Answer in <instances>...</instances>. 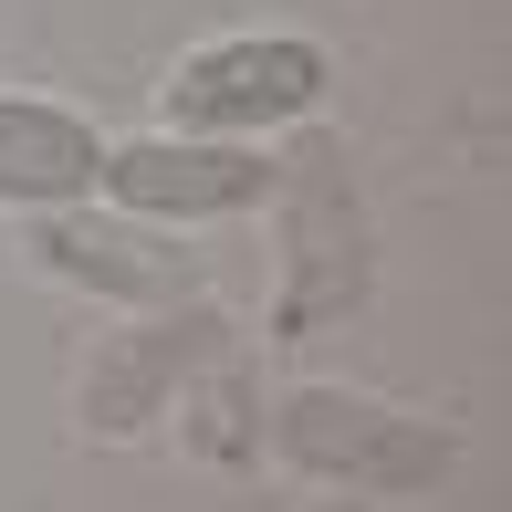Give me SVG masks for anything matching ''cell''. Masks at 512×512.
<instances>
[{
    "instance_id": "obj_1",
    "label": "cell",
    "mask_w": 512,
    "mask_h": 512,
    "mask_svg": "<svg viewBox=\"0 0 512 512\" xmlns=\"http://www.w3.org/2000/svg\"><path fill=\"white\" fill-rule=\"evenodd\" d=\"M262 209H283V283H272V335L283 345H314V335H335V324H356L377 304V220H366L345 136L304 126L272 157Z\"/></svg>"
},
{
    "instance_id": "obj_2",
    "label": "cell",
    "mask_w": 512,
    "mask_h": 512,
    "mask_svg": "<svg viewBox=\"0 0 512 512\" xmlns=\"http://www.w3.org/2000/svg\"><path fill=\"white\" fill-rule=\"evenodd\" d=\"M262 450H283L304 481L345 502H408V492H439V481L460 471V429H439V418H408L387 398H366V387H283V398L262 408Z\"/></svg>"
},
{
    "instance_id": "obj_3",
    "label": "cell",
    "mask_w": 512,
    "mask_h": 512,
    "mask_svg": "<svg viewBox=\"0 0 512 512\" xmlns=\"http://www.w3.org/2000/svg\"><path fill=\"white\" fill-rule=\"evenodd\" d=\"M324 84H335L324 42H304V32H220L199 53H178L157 105H168V136H241V147H262V136L304 126L324 105Z\"/></svg>"
},
{
    "instance_id": "obj_4",
    "label": "cell",
    "mask_w": 512,
    "mask_h": 512,
    "mask_svg": "<svg viewBox=\"0 0 512 512\" xmlns=\"http://www.w3.org/2000/svg\"><path fill=\"white\" fill-rule=\"evenodd\" d=\"M230 345V314L189 293V304H157L136 324H115L95 356L74 366V429L95 439V450H126V439H147L157 418L178 408V387L199 377L209 356Z\"/></svg>"
},
{
    "instance_id": "obj_5",
    "label": "cell",
    "mask_w": 512,
    "mask_h": 512,
    "mask_svg": "<svg viewBox=\"0 0 512 512\" xmlns=\"http://www.w3.org/2000/svg\"><path fill=\"white\" fill-rule=\"evenodd\" d=\"M21 251H32V272L95 293V304H126V314H157V304L199 293V262L157 220H126V209H95V199L21 209Z\"/></svg>"
},
{
    "instance_id": "obj_6",
    "label": "cell",
    "mask_w": 512,
    "mask_h": 512,
    "mask_svg": "<svg viewBox=\"0 0 512 512\" xmlns=\"http://www.w3.org/2000/svg\"><path fill=\"white\" fill-rule=\"evenodd\" d=\"M95 199L126 209V220H241V209L272 199V147H241V136H126L105 147Z\"/></svg>"
},
{
    "instance_id": "obj_7",
    "label": "cell",
    "mask_w": 512,
    "mask_h": 512,
    "mask_svg": "<svg viewBox=\"0 0 512 512\" xmlns=\"http://www.w3.org/2000/svg\"><path fill=\"white\" fill-rule=\"evenodd\" d=\"M95 168H105L95 115H74L53 95H0V209L95 199Z\"/></svg>"
},
{
    "instance_id": "obj_8",
    "label": "cell",
    "mask_w": 512,
    "mask_h": 512,
    "mask_svg": "<svg viewBox=\"0 0 512 512\" xmlns=\"http://www.w3.org/2000/svg\"><path fill=\"white\" fill-rule=\"evenodd\" d=\"M262 408H272V387H262V356H251L241 335L220 345V356L199 366L189 387H178V450L209 460V471H241V460H262Z\"/></svg>"
},
{
    "instance_id": "obj_9",
    "label": "cell",
    "mask_w": 512,
    "mask_h": 512,
    "mask_svg": "<svg viewBox=\"0 0 512 512\" xmlns=\"http://www.w3.org/2000/svg\"><path fill=\"white\" fill-rule=\"evenodd\" d=\"M324 512H366V502H324Z\"/></svg>"
}]
</instances>
